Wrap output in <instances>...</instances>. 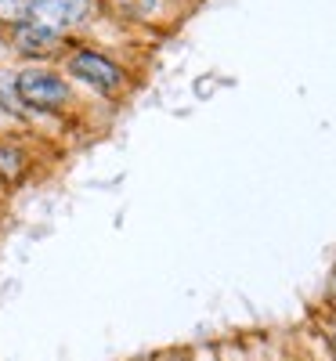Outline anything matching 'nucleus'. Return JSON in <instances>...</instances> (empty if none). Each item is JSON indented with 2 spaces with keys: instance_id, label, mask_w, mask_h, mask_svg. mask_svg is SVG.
<instances>
[{
  "instance_id": "nucleus-4",
  "label": "nucleus",
  "mask_w": 336,
  "mask_h": 361,
  "mask_svg": "<svg viewBox=\"0 0 336 361\" xmlns=\"http://www.w3.org/2000/svg\"><path fill=\"white\" fill-rule=\"evenodd\" d=\"M15 40H18V47L25 51V54H44L51 44H54V33H47V29H40V25H18V33H15Z\"/></svg>"
},
{
  "instance_id": "nucleus-5",
  "label": "nucleus",
  "mask_w": 336,
  "mask_h": 361,
  "mask_svg": "<svg viewBox=\"0 0 336 361\" xmlns=\"http://www.w3.org/2000/svg\"><path fill=\"white\" fill-rule=\"evenodd\" d=\"M33 0H0V18L4 22H25Z\"/></svg>"
},
{
  "instance_id": "nucleus-3",
  "label": "nucleus",
  "mask_w": 336,
  "mask_h": 361,
  "mask_svg": "<svg viewBox=\"0 0 336 361\" xmlns=\"http://www.w3.org/2000/svg\"><path fill=\"white\" fill-rule=\"evenodd\" d=\"M69 66H73L76 76H83V83L105 90V94H112V90L124 87V73H119L109 58H102V54H95V51H76Z\"/></svg>"
},
{
  "instance_id": "nucleus-8",
  "label": "nucleus",
  "mask_w": 336,
  "mask_h": 361,
  "mask_svg": "<svg viewBox=\"0 0 336 361\" xmlns=\"http://www.w3.org/2000/svg\"><path fill=\"white\" fill-rule=\"evenodd\" d=\"M332 354H336V336H332Z\"/></svg>"
},
{
  "instance_id": "nucleus-6",
  "label": "nucleus",
  "mask_w": 336,
  "mask_h": 361,
  "mask_svg": "<svg viewBox=\"0 0 336 361\" xmlns=\"http://www.w3.org/2000/svg\"><path fill=\"white\" fill-rule=\"evenodd\" d=\"M112 4L131 18H141V15H148L152 8H156V0H112Z\"/></svg>"
},
{
  "instance_id": "nucleus-1",
  "label": "nucleus",
  "mask_w": 336,
  "mask_h": 361,
  "mask_svg": "<svg viewBox=\"0 0 336 361\" xmlns=\"http://www.w3.org/2000/svg\"><path fill=\"white\" fill-rule=\"evenodd\" d=\"M18 98L29 105V109H54V105H62L66 102V83L58 80L54 73H40V69H29V73H22L18 76Z\"/></svg>"
},
{
  "instance_id": "nucleus-2",
  "label": "nucleus",
  "mask_w": 336,
  "mask_h": 361,
  "mask_svg": "<svg viewBox=\"0 0 336 361\" xmlns=\"http://www.w3.org/2000/svg\"><path fill=\"white\" fill-rule=\"evenodd\" d=\"M90 15V0H33L29 8V22L47 29V33H58L80 18Z\"/></svg>"
},
{
  "instance_id": "nucleus-7",
  "label": "nucleus",
  "mask_w": 336,
  "mask_h": 361,
  "mask_svg": "<svg viewBox=\"0 0 336 361\" xmlns=\"http://www.w3.org/2000/svg\"><path fill=\"white\" fill-rule=\"evenodd\" d=\"M18 170H22V156L11 152V148H0V173H4V177H18Z\"/></svg>"
}]
</instances>
